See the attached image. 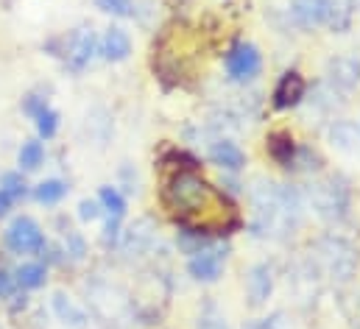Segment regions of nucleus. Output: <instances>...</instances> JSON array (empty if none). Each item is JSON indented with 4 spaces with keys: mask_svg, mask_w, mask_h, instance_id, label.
Wrapping results in <instances>:
<instances>
[{
    "mask_svg": "<svg viewBox=\"0 0 360 329\" xmlns=\"http://www.w3.org/2000/svg\"><path fill=\"white\" fill-rule=\"evenodd\" d=\"M224 259H226V248L207 243L198 254L190 257L187 271H190V276L198 279V282H215V279L221 276V271H224Z\"/></svg>",
    "mask_w": 360,
    "mask_h": 329,
    "instance_id": "423d86ee",
    "label": "nucleus"
},
{
    "mask_svg": "<svg viewBox=\"0 0 360 329\" xmlns=\"http://www.w3.org/2000/svg\"><path fill=\"white\" fill-rule=\"evenodd\" d=\"M42 160H45V148H42V143H37V140L22 143V148H20V164H22L25 170L39 167Z\"/></svg>",
    "mask_w": 360,
    "mask_h": 329,
    "instance_id": "412c9836",
    "label": "nucleus"
},
{
    "mask_svg": "<svg viewBox=\"0 0 360 329\" xmlns=\"http://www.w3.org/2000/svg\"><path fill=\"white\" fill-rule=\"evenodd\" d=\"M269 154L271 160L282 167H290L296 162V143L288 131H274L269 137Z\"/></svg>",
    "mask_w": 360,
    "mask_h": 329,
    "instance_id": "dca6fc26",
    "label": "nucleus"
},
{
    "mask_svg": "<svg viewBox=\"0 0 360 329\" xmlns=\"http://www.w3.org/2000/svg\"><path fill=\"white\" fill-rule=\"evenodd\" d=\"M53 307H56V313H59L65 321H70V324H82V321H84L82 310H79L68 296H62V293H56V296H53Z\"/></svg>",
    "mask_w": 360,
    "mask_h": 329,
    "instance_id": "5701e85b",
    "label": "nucleus"
},
{
    "mask_svg": "<svg viewBox=\"0 0 360 329\" xmlns=\"http://www.w3.org/2000/svg\"><path fill=\"white\" fill-rule=\"evenodd\" d=\"M79 215H82V221H95V218L101 215L98 201H82V204H79Z\"/></svg>",
    "mask_w": 360,
    "mask_h": 329,
    "instance_id": "cd10ccee",
    "label": "nucleus"
},
{
    "mask_svg": "<svg viewBox=\"0 0 360 329\" xmlns=\"http://www.w3.org/2000/svg\"><path fill=\"white\" fill-rule=\"evenodd\" d=\"M101 204L109 209V215H112L115 221H120L123 212H126V201H123V195H120L115 187H101Z\"/></svg>",
    "mask_w": 360,
    "mask_h": 329,
    "instance_id": "4be33fe9",
    "label": "nucleus"
},
{
    "mask_svg": "<svg viewBox=\"0 0 360 329\" xmlns=\"http://www.w3.org/2000/svg\"><path fill=\"white\" fill-rule=\"evenodd\" d=\"M42 109H45V103H42L39 98H28V101H25V112H28V115H34V117H37Z\"/></svg>",
    "mask_w": 360,
    "mask_h": 329,
    "instance_id": "c756f323",
    "label": "nucleus"
},
{
    "mask_svg": "<svg viewBox=\"0 0 360 329\" xmlns=\"http://www.w3.org/2000/svg\"><path fill=\"white\" fill-rule=\"evenodd\" d=\"M210 195H212L210 184H207L201 176L190 173V170L176 173V176L168 181V187H165L168 204H171L174 209H179V212H195V209H201V207L210 201Z\"/></svg>",
    "mask_w": 360,
    "mask_h": 329,
    "instance_id": "20e7f679",
    "label": "nucleus"
},
{
    "mask_svg": "<svg viewBox=\"0 0 360 329\" xmlns=\"http://www.w3.org/2000/svg\"><path fill=\"white\" fill-rule=\"evenodd\" d=\"M14 282L20 288H25V290H34V288L45 285V268L39 262H25V265H20L14 271Z\"/></svg>",
    "mask_w": 360,
    "mask_h": 329,
    "instance_id": "6ab92c4d",
    "label": "nucleus"
},
{
    "mask_svg": "<svg viewBox=\"0 0 360 329\" xmlns=\"http://www.w3.org/2000/svg\"><path fill=\"white\" fill-rule=\"evenodd\" d=\"M352 20H355V0H330L324 25H327L333 34H344V31H349Z\"/></svg>",
    "mask_w": 360,
    "mask_h": 329,
    "instance_id": "2eb2a0df",
    "label": "nucleus"
},
{
    "mask_svg": "<svg viewBox=\"0 0 360 329\" xmlns=\"http://www.w3.org/2000/svg\"><path fill=\"white\" fill-rule=\"evenodd\" d=\"M154 240V224H151V218H140L131 229H129V235H126V251L131 254H137V251H143V248L148 246Z\"/></svg>",
    "mask_w": 360,
    "mask_h": 329,
    "instance_id": "a211bd4d",
    "label": "nucleus"
},
{
    "mask_svg": "<svg viewBox=\"0 0 360 329\" xmlns=\"http://www.w3.org/2000/svg\"><path fill=\"white\" fill-rule=\"evenodd\" d=\"M95 56V34L87 28H79L73 37H70V45H68V62L82 70L90 65V59Z\"/></svg>",
    "mask_w": 360,
    "mask_h": 329,
    "instance_id": "f8f14e48",
    "label": "nucleus"
},
{
    "mask_svg": "<svg viewBox=\"0 0 360 329\" xmlns=\"http://www.w3.org/2000/svg\"><path fill=\"white\" fill-rule=\"evenodd\" d=\"M195 329H229L221 318H215V316H204L201 321H198V327Z\"/></svg>",
    "mask_w": 360,
    "mask_h": 329,
    "instance_id": "c85d7f7f",
    "label": "nucleus"
},
{
    "mask_svg": "<svg viewBox=\"0 0 360 329\" xmlns=\"http://www.w3.org/2000/svg\"><path fill=\"white\" fill-rule=\"evenodd\" d=\"M327 8H330V0H293V3H290V14H293V20H296L302 28L324 25Z\"/></svg>",
    "mask_w": 360,
    "mask_h": 329,
    "instance_id": "9b49d317",
    "label": "nucleus"
},
{
    "mask_svg": "<svg viewBox=\"0 0 360 329\" xmlns=\"http://www.w3.org/2000/svg\"><path fill=\"white\" fill-rule=\"evenodd\" d=\"M319 254H321L324 268H327V273H330L333 282L347 285V282L355 279L360 257H358V248L352 246L347 238H341V235H330V238H324L321 246H319Z\"/></svg>",
    "mask_w": 360,
    "mask_h": 329,
    "instance_id": "f03ea898",
    "label": "nucleus"
},
{
    "mask_svg": "<svg viewBox=\"0 0 360 329\" xmlns=\"http://www.w3.org/2000/svg\"><path fill=\"white\" fill-rule=\"evenodd\" d=\"M249 201H252V212H255L252 229L263 238L288 235L302 215V195L293 187L276 184V181L263 179V176L252 181Z\"/></svg>",
    "mask_w": 360,
    "mask_h": 329,
    "instance_id": "f257e3e1",
    "label": "nucleus"
},
{
    "mask_svg": "<svg viewBox=\"0 0 360 329\" xmlns=\"http://www.w3.org/2000/svg\"><path fill=\"white\" fill-rule=\"evenodd\" d=\"M310 204L319 218L324 221H341L349 209V187L344 179L330 176L310 187Z\"/></svg>",
    "mask_w": 360,
    "mask_h": 329,
    "instance_id": "7ed1b4c3",
    "label": "nucleus"
},
{
    "mask_svg": "<svg viewBox=\"0 0 360 329\" xmlns=\"http://www.w3.org/2000/svg\"><path fill=\"white\" fill-rule=\"evenodd\" d=\"M37 129H39V134L48 140V137H53L56 134V129H59V115L53 112V109H42L39 115H37Z\"/></svg>",
    "mask_w": 360,
    "mask_h": 329,
    "instance_id": "b1692460",
    "label": "nucleus"
},
{
    "mask_svg": "<svg viewBox=\"0 0 360 329\" xmlns=\"http://www.w3.org/2000/svg\"><path fill=\"white\" fill-rule=\"evenodd\" d=\"M210 160H212V164H218L224 170H240L246 164V154L232 140H215L210 146Z\"/></svg>",
    "mask_w": 360,
    "mask_h": 329,
    "instance_id": "ddd939ff",
    "label": "nucleus"
},
{
    "mask_svg": "<svg viewBox=\"0 0 360 329\" xmlns=\"http://www.w3.org/2000/svg\"><path fill=\"white\" fill-rule=\"evenodd\" d=\"M8 293H11V276L0 273V296H8Z\"/></svg>",
    "mask_w": 360,
    "mask_h": 329,
    "instance_id": "7c9ffc66",
    "label": "nucleus"
},
{
    "mask_svg": "<svg viewBox=\"0 0 360 329\" xmlns=\"http://www.w3.org/2000/svg\"><path fill=\"white\" fill-rule=\"evenodd\" d=\"M8 209H11V198H8V195H6L3 190H0V218H3V215H6Z\"/></svg>",
    "mask_w": 360,
    "mask_h": 329,
    "instance_id": "2f4dec72",
    "label": "nucleus"
},
{
    "mask_svg": "<svg viewBox=\"0 0 360 329\" xmlns=\"http://www.w3.org/2000/svg\"><path fill=\"white\" fill-rule=\"evenodd\" d=\"M358 140H360L358 126H352L347 120H335L330 126V143H333V148H338V151H355L358 148Z\"/></svg>",
    "mask_w": 360,
    "mask_h": 329,
    "instance_id": "f3484780",
    "label": "nucleus"
},
{
    "mask_svg": "<svg viewBox=\"0 0 360 329\" xmlns=\"http://www.w3.org/2000/svg\"><path fill=\"white\" fill-rule=\"evenodd\" d=\"M95 3H98V8H103L109 14H120V17H129L134 8L131 0H95Z\"/></svg>",
    "mask_w": 360,
    "mask_h": 329,
    "instance_id": "a878e982",
    "label": "nucleus"
},
{
    "mask_svg": "<svg viewBox=\"0 0 360 329\" xmlns=\"http://www.w3.org/2000/svg\"><path fill=\"white\" fill-rule=\"evenodd\" d=\"M304 92H307V84L302 79V73L288 70V73L279 76V82L274 86V106L276 109H290L304 98Z\"/></svg>",
    "mask_w": 360,
    "mask_h": 329,
    "instance_id": "9d476101",
    "label": "nucleus"
},
{
    "mask_svg": "<svg viewBox=\"0 0 360 329\" xmlns=\"http://www.w3.org/2000/svg\"><path fill=\"white\" fill-rule=\"evenodd\" d=\"M0 190H3L8 198H22V195H25V181H22L20 173H3Z\"/></svg>",
    "mask_w": 360,
    "mask_h": 329,
    "instance_id": "393cba45",
    "label": "nucleus"
},
{
    "mask_svg": "<svg viewBox=\"0 0 360 329\" xmlns=\"http://www.w3.org/2000/svg\"><path fill=\"white\" fill-rule=\"evenodd\" d=\"M65 195H68V184L59 181V179H48V181H42V184H37V190H34V198H37L39 204H56V201H62Z\"/></svg>",
    "mask_w": 360,
    "mask_h": 329,
    "instance_id": "aec40b11",
    "label": "nucleus"
},
{
    "mask_svg": "<svg viewBox=\"0 0 360 329\" xmlns=\"http://www.w3.org/2000/svg\"><path fill=\"white\" fill-rule=\"evenodd\" d=\"M101 53L106 62H126L131 53V37L123 28H109L101 42Z\"/></svg>",
    "mask_w": 360,
    "mask_h": 329,
    "instance_id": "4468645a",
    "label": "nucleus"
},
{
    "mask_svg": "<svg viewBox=\"0 0 360 329\" xmlns=\"http://www.w3.org/2000/svg\"><path fill=\"white\" fill-rule=\"evenodd\" d=\"M274 293V271L266 262H257L249 268V276H246V296H249V304L252 307H263Z\"/></svg>",
    "mask_w": 360,
    "mask_h": 329,
    "instance_id": "6e6552de",
    "label": "nucleus"
},
{
    "mask_svg": "<svg viewBox=\"0 0 360 329\" xmlns=\"http://www.w3.org/2000/svg\"><path fill=\"white\" fill-rule=\"evenodd\" d=\"M6 243L17 254H34L45 246V238H42V229L31 218H17L6 232Z\"/></svg>",
    "mask_w": 360,
    "mask_h": 329,
    "instance_id": "0eeeda50",
    "label": "nucleus"
},
{
    "mask_svg": "<svg viewBox=\"0 0 360 329\" xmlns=\"http://www.w3.org/2000/svg\"><path fill=\"white\" fill-rule=\"evenodd\" d=\"M327 79L338 89H355L360 84V59L358 56H333L327 62Z\"/></svg>",
    "mask_w": 360,
    "mask_h": 329,
    "instance_id": "1a4fd4ad",
    "label": "nucleus"
},
{
    "mask_svg": "<svg viewBox=\"0 0 360 329\" xmlns=\"http://www.w3.org/2000/svg\"><path fill=\"white\" fill-rule=\"evenodd\" d=\"M246 329H288V324H285V316H282V313H274V316H269V318L252 321Z\"/></svg>",
    "mask_w": 360,
    "mask_h": 329,
    "instance_id": "bb28decb",
    "label": "nucleus"
},
{
    "mask_svg": "<svg viewBox=\"0 0 360 329\" xmlns=\"http://www.w3.org/2000/svg\"><path fill=\"white\" fill-rule=\"evenodd\" d=\"M263 67V59H260V51L252 45V42H238L229 48L226 53V73L235 79V82H249L260 73Z\"/></svg>",
    "mask_w": 360,
    "mask_h": 329,
    "instance_id": "39448f33",
    "label": "nucleus"
}]
</instances>
